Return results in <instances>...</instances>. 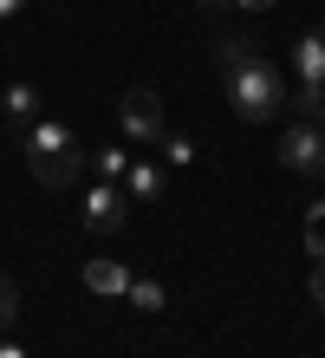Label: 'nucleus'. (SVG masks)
Masks as SVG:
<instances>
[{"label": "nucleus", "instance_id": "f257e3e1", "mask_svg": "<svg viewBox=\"0 0 325 358\" xmlns=\"http://www.w3.org/2000/svg\"><path fill=\"white\" fill-rule=\"evenodd\" d=\"M222 78H228V104L247 124H267V117L287 111V85H280V72L247 46V39H222Z\"/></svg>", "mask_w": 325, "mask_h": 358}, {"label": "nucleus", "instance_id": "f03ea898", "mask_svg": "<svg viewBox=\"0 0 325 358\" xmlns=\"http://www.w3.org/2000/svg\"><path fill=\"white\" fill-rule=\"evenodd\" d=\"M20 150H27L33 182H46V189H72V182H78V170H85V143L72 137V124H59V117L27 124Z\"/></svg>", "mask_w": 325, "mask_h": 358}, {"label": "nucleus", "instance_id": "7ed1b4c3", "mask_svg": "<svg viewBox=\"0 0 325 358\" xmlns=\"http://www.w3.org/2000/svg\"><path fill=\"white\" fill-rule=\"evenodd\" d=\"M117 117H124V137H130V143H163V131H169V111H163V98L150 92V85L124 92Z\"/></svg>", "mask_w": 325, "mask_h": 358}, {"label": "nucleus", "instance_id": "20e7f679", "mask_svg": "<svg viewBox=\"0 0 325 358\" xmlns=\"http://www.w3.org/2000/svg\"><path fill=\"white\" fill-rule=\"evenodd\" d=\"M280 163L293 176H325V131L306 124V117H293V131L280 137Z\"/></svg>", "mask_w": 325, "mask_h": 358}, {"label": "nucleus", "instance_id": "39448f33", "mask_svg": "<svg viewBox=\"0 0 325 358\" xmlns=\"http://www.w3.org/2000/svg\"><path fill=\"white\" fill-rule=\"evenodd\" d=\"M130 208H137V202L124 196V182H98L92 196H85V228H92V235H117Z\"/></svg>", "mask_w": 325, "mask_h": 358}, {"label": "nucleus", "instance_id": "423d86ee", "mask_svg": "<svg viewBox=\"0 0 325 358\" xmlns=\"http://www.w3.org/2000/svg\"><path fill=\"white\" fill-rule=\"evenodd\" d=\"M0 111H7L20 131H27V124H39V117H46V92H39V78H13V85L0 92Z\"/></svg>", "mask_w": 325, "mask_h": 358}, {"label": "nucleus", "instance_id": "0eeeda50", "mask_svg": "<svg viewBox=\"0 0 325 358\" xmlns=\"http://www.w3.org/2000/svg\"><path fill=\"white\" fill-rule=\"evenodd\" d=\"M163 182H169V176H163L157 157H130V170H124V196H130V202H157Z\"/></svg>", "mask_w": 325, "mask_h": 358}, {"label": "nucleus", "instance_id": "6e6552de", "mask_svg": "<svg viewBox=\"0 0 325 358\" xmlns=\"http://www.w3.org/2000/svg\"><path fill=\"white\" fill-rule=\"evenodd\" d=\"M293 72H299V85H319V92H325V27H312V33L293 46Z\"/></svg>", "mask_w": 325, "mask_h": 358}, {"label": "nucleus", "instance_id": "1a4fd4ad", "mask_svg": "<svg viewBox=\"0 0 325 358\" xmlns=\"http://www.w3.org/2000/svg\"><path fill=\"white\" fill-rule=\"evenodd\" d=\"M85 287L104 293V300H117V293L130 287V267L124 261H85Z\"/></svg>", "mask_w": 325, "mask_h": 358}, {"label": "nucleus", "instance_id": "9d476101", "mask_svg": "<svg viewBox=\"0 0 325 358\" xmlns=\"http://www.w3.org/2000/svg\"><path fill=\"white\" fill-rule=\"evenodd\" d=\"M124 300H130V306H143V313H163V300H169V293H163L157 280H143V273H130V287H124Z\"/></svg>", "mask_w": 325, "mask_h": 358}, {"label": "nucleus", "instance_id": "9b49d317", "mask_svg": "<svg viewBox=\"0 0 325 358\" xmlns=\"http://www.w3.org/2000/svg\"><path fill=\"white\" fill-rule=\"evenodd\" d=\"M85 170H98V182H124L130 157H124V150H98V157H85Z\"/></svg>", "mask_w": 325, "mask_h": 358}, {"label": "nucleus", "instance_id": "f8f14e48", "mask_svg": "<svg viewBox=\"0 0 325 358\" xmlns=\"http://www.w3.org/2000/svg\"><path fill=\"white\" fill-rule=\"evenodd\" d=\"M163 163H169V170H189V163H195V143L182 131H163Z\"/></svg>", "mask_w": 325, "mask_h": 358}, {"label": "nucleus", "instance_id": "ddd939ff", "mask_svg": "<svg viewBox=\"0 0 325 358\" xmlns=\"http://www.w3.org/2000/svg\"><path fill=\"white\" fill-rule=\"evenodd\" d=\"M13 313H20V287L7 280V273H0V332L13 326Z\"/></svg>", "mask_w": 325, "mask_h": 358}, {"label": "nucleus", "instance_id": "4468645a", "mask_svg": "<svg viewBox=\"0 0 325 358\" xmlns=\"http://www.w3.org/2000/svg\"><path fill=\"white\" fill-rule=\"evenodd\" d=\"M306 255H312V267L325 261V228H319V222H306Z\"/></svg>", "mask_w": 325, "mask_h": 358}, {"label": "nucleus", "instance_id": "2eb2a0df", "mask_svg": "<svg viewBox=\"0 0 325 358\" xmlns=\"http://www.w3.org/2000/svg\"><path fill=\"white\" fill-rule=\"evenodd\" d=\"M312 306H319V313H325V261H319V267H312Z\"/></svg>", "mask_w": 325, "mask_h": 358}, {"label": "nucleus", "instance_id": "dca6fc26", "mask_svg": "<svg viewBox=\"0 0 325 358\" xmlns=\"http://www.w3.org/2000/svg\"><path fill=\"white\" fill-rule=\"evenodd\" d=\"M228 7H247V13H267L273 0H228Z\"/></svg>", "mask_w": 325, "mask_h": 358}, {"label": "nucleus", "instance_id": "f3484780", "mask_svg": "<svg viewBox=\"0 0 325 358\" xmlns=\"http://www.w3.org/2000/svg\"><path fill=\"white\" fill-rule=\"evenodd\" d=\"M0 358H27V352H20V345L7 339V332H0Z\"/></svg>", "mask_w": 325, "mask_h": 358}, {"label": "nucleus", "instance_id": "a211bd4d", "mask_svg": "<svg viewBox=\"0 0 325 358\" xmlns=\"http://www.w3.org/2000/svg\"><path fill=\"white\" fill-rule=\"evenodd\" d=\"M20 7H27V0H0V20H13Z\"/></svg>", "mask_w": 325, "mask_h": 358}, {"label": "nucleus", "instance_id": "6ab92c4d", "mask_svg": "<svg viewBox=\"0 0 325 358\" xmlns=\"http://www.w3.org/2000/svg\"><path fill=\"white\" fill-rule=\"evenodd\" d=\"M319 131H325V111H319Z\"/></svg>", "mask_w": 325, "mask_h": 358}]
</instances>
